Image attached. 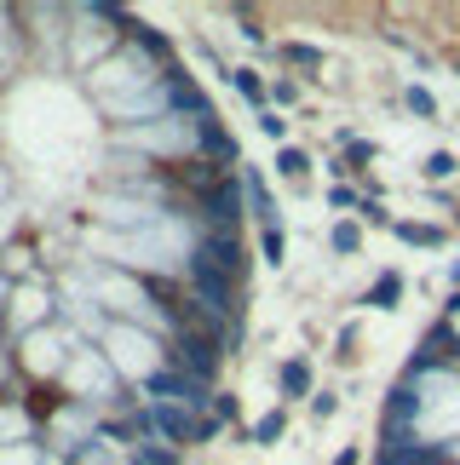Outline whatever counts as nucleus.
<instances>
[{
    "label": "nucleus",
    "instance_id": "nucleus-1",
    "mask_svg": "<svg viewBox=\"0 0 460 465\" xmlns=\"http://www.w3.org/2000/svg\"><path fill=\"white\" fill-rule=\"evenodd\" d=\"M98 351L110 356V368L121 373V380H145V385H155V380L167 373L162 339H155L150 328H133V322H104Z\"/></svg>",
    "mask_w": 460,
    "mask_h": 465
},
{
    "label": "nucleus",
    "instance_id": "nucleus-2",
    "mask_svg": "<svg viewBox=\"0 0 460 465\" xmlns=\"http://www.w3.org/2000/svg\"><path fill=\"white\" fill-rule=\"evenodd\" d=\"M115 385H121V373L110 368V356L93 351V345H75V356H69V368H64V391H69V402H110L115 397Z\"/></svg>",
    "mask_w": 460,
    "mask_h": 465
},
{
    "label": "nucleus",
    "instance_id": "nucleus-3",
    "mask_svg": "<svg viewBox=\"0 0 460 465\" xmlns=\"http://www.w3.org/2000/svg\"><path fill=\"white\" fill-rule=\"evenodd\" d=\"M0 316H6V328H12L17 339H29V333L52 328V288H46V282H35V276H29V282H17Z\"/></svg>",
    "mask_w": 460,
    "mask_h": 465
},
{
    "label": "nucleus",
    "instance_id": "nucleus-4",
    "mask_svg": "<svg viewBox=\"0 0 460 465\" xmlns=\"http://www.w3.org/2000/svg\"><path fill=\"white\" fill-rule=\"evenodd\" d=\"M380 465H449V449H437V442H415V437H392L380 449Z\"/></svg>",
    "mask_w": 460,
    "mask_h": 465
},
{
    "label": "nucleus",
    "instance_id": "nucleus-5",
    "mask_svg": "<svg viewBox=\"0 0 460 465\" xmlns=\"http://www.w3.org/2000/svg\"><path fill=\"white\" fill-rule=\"evenodd\" d=\"M282 397H311V362L305 356L282 362Z\"/></svg>",
    "mask_w": 460,
    "mask_h": 465
},
{
    "label": "nucleus",
    "instance_id": "nucleus-6",
    "mask_svg": "<svg viewBox=\"0 0 460 465\" xmlns=\"http://www.w3.org/2000/svg\"><path fill=\"white\" fill-rule=\"evenodd\" d=\"M397 299H403V276L397 271H385L375 288H368V305H375V311H397Z\"/></svg>",
    "mask_w": 460,
    "mask_h": 465
},
{
    "label": "nucleus",
    "instance_id": "nucleus-7",
    "mask_svg": "<svg viewBox=\"0 0 460 465\" xmlns=\"http://www.w3.org/2000/svg\"><path fill=\"white\" fill-rule=\"evenodd\" d=\"M230 86L247 98V104H265V86H259V69H230Z\"/></svg>",
    "mask_w": 460,
    "mask_h": 465
},
{
    "label": "nucleus",
    "instance_id": "nucleus-8",
    "mask_svg": "<svg viewBox=\"0 0 460 465\" xmlns=\"http://www.w3.org/2000/svg\"><path fill=\"white\" fill-rule=\"evenodd\" d=\"M305 167H311V155H305V150L282 144V155H276V173H282V178H305Z\"/></svg>",
    "mask_w": 460,
    "mask_h": 465
},
{
    "label": "nucleus",
    "instance_id": "nucleus-9",
    "mask_svg": "<svg viewBox=\"0 0 460 465\" xmlns=\"http://www.w3.org/2000/svg\"><path fill=\"white\" fill-rule=\"evenodd\" d=\"M397 236L409 242V247H437V242H444V230H432V224H397Z\"/></svg>",
    "mask_w": 460,
    "mask_h": 465
},
{
    "label": "nucleus",
    "instance_id": "nucleus-10",
    "mask_svg": "<svg viewBox=\"0 0 460 465\" xmlns=\"http://www.w3.org/2000/svg\"><path fill=\"white\" fill-rule=\"evenodd\" d=\"M282 431H288V414H282V408H271V414L254 425V442H276Z\"/></svg>",
    "mask_w": 460,
    "mask_h": 465
},
{
    "label": "nucleus",
    "instance_id": "nucleus-11",
    "mask_svg": "<svg viewBox=\"0 0 460 465\" xmlns=\"http://www.w3.org/2000/svg\"><path fill=\"white\" fill-rule=\"evenodd\" d=\"M357 247H363L357 224H334V253H357Z\"/></svg>",
    "mask_w": 460,
    "mask_h": 465
},
{
    "label": "nucleus",
    "instance_id": "nucleus-12",
    "mask_svg": "<svg viewBox=\"0 0 460 465\" xmlns=\"http://www.w3.org/2000/svg\"><path fill=\"white\" fill-rule=\"evenodd\" d=\"M455 167H460V161H455L449 150H437V155H426V178H455Z\"/></svg>",
    "mask_w": 460,
    "mask_h": 465
},
{
    "label": "nucleus",
    "instance_id": "nucleus-13",
    "mask_svg": "<svg viewBox=\"0 0 460 465\" xmlns=\"http://www.w3.org/2000/svg\"><path fill=\"white\" fill-rule=\"evenodd\" d=\"M259 247H265V264H282V253H288V247H282V230H276V224L259 236Z\"/></svg>",
    "mask_w": 460,
    "mask_h": 465
},
{
    "label": "nucleus",
    "instance_id": "nucleus-14",
    "mask_svg": "<svg viewBox=\"0 0 460 465\" xmlns=\"http://www.w3.org/2000/svg\"><path fill=\"white\" fill-rule=\"evenodd\" d=\"M409 110H415V115H426V121H432V115H437V98L426 93V86H409Z\"/></svg>",
    "mask_w": 460,
    "mask_h": 465
},
{
    "label": "nucleus",
    "instance_id": "nucleus-15",
    "mask_svg": "<svg viewBox=\"0 0 460 465\" xmlns=\"http://www.w3.org/2000/svg\"><path fill=\"white\" fill-rule=\"evenodd\" d=\"M259 133H265V138H288V127H282L276 110H259Z\"/></svg>",
    "mask_w": 460,
    "mask_h": 465
},
{
    "label": "nucleus",
    "instance_id": "nucleus-16",
    "mask_svg": "<svg viewBox=\"0 0 460 465\" xmlns=\"http://www.w3.org/2000/svg\"><path fill=\"white\" fill-rule=\"evenodd\" d=\"M334 408H340V397H334V391H316V397H311V414H316V420H328Z\"/></svg>",
    "mask_w": 460,
    "mask_h": 465
},
{
    "label": "nucleus",
    "instance_id": "nucleus-17",
    "mask_svg": "<svg viewBox=\"0 0 460 465\" xmlns=\"http://www.w3.org/2000/svg\"><path fill=\"white\" fill-rule=\"evenodd\" d=\"M271 98H276V104H299V86H294V81H276Z\"/></svg>",
    "mask_w": 460,
    "mask_h": 465
},
{
    "label": "nucleus",
    "instance_id": "nucleus-18",
    "mask_svg": "<svg viewBox=\"0 0 460 465\" xmlns=\"http://www.w3.org/2000/svg\"><path fill=\"white\" fill-rule=\"evenodd\" d=\"M328 202H334V207H357V190L340 184V190H328Z\"/></svg>",
    "mask_w": 460,
    "mask_h": 465
},
{
    "label": "nucleus",
    "instance_id": "nucleus-19",
    "mask_svg": "<svg viewBox=\"0 0 460 465\" xmlns=\"http://www.w3.org/2000/svg\"><path fill=\"white\" fill-rule=\"evenodd\" d=\"M334 465H363V454H357V449H345V454L334 460Z\"/></svg>",
    "mask_w": 460,
    "mask_h": 465
},
{
    "label": "nucleus",
    "instance_id": "nucleus-20",
    "mask_svg": "<svg viewBox=\"0 0 460 465\" xmlns=\"http://www.w3.org/2000/svg\"><path fill=\"white\" fill-rule=\"evenodd\" d=\"M0 380H6V351H0Z\"/></svg>",
    "mask_w": 460,
    "mask_h": 465
}]
</instances>
